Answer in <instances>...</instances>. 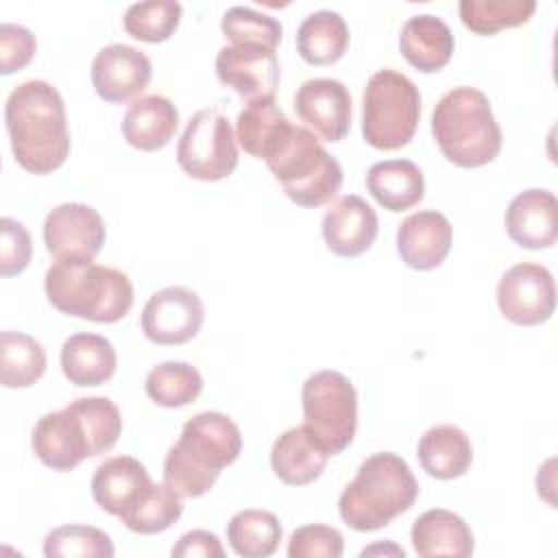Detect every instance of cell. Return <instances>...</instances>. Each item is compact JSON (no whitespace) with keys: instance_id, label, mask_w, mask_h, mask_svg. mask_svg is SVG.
Instances as JSON below:
<instances>
[{"instance_id":"28","label":"cell","mask_w":558,"mask_h":558,"mask_svg":"<svg viewBox=\"0 0 558 558\" xmlns=\"http://www.w3.org/2000/svg\"><path fill=\"white\" fill-rule=\"evenodd\" d=\"M349 46V26L338 11L320 9L296 28V50L312 65L336 63Z\"/></svg>"},{"instance_id":"20","label":"cell","mask_w":558,"mask_h":558,"mask_svg":"<svg viewBox=\"0 0 558 558\" xmlns=\"http://www.w3.org/2000/svg\"><path fill=\"white\" fill-rule=\"evenodd\" d=\"M153 486L146 466L133 456H113L98 464L92 477V497L109 514L122 517Z\"/></svg>"},{"instance_id":"23","label":"cell","mask_w":558,"mask_h":558,"mask_svg":"<svg viewBox=\"0 0 558 558\" xmlns=\"http://www.w3.org/2000/svg\"><path fill=\"white\" fill-rule=\"evenodd\" d=\"M453 33L438 15L421 13L405 20L399 48L410 65L421 72H438L453 54Z\"/></svg>"},{"instance_id":"15","label":"cell","mask_w":558,"mask_h":558,"mask_svg":"<svg viewBox=\"0 0 558 558\" xmlns=\"http://www.w3.org/2000/svg\"><path fill=\"white\" fill-rule=\"evenodd\" d=\"M35 456L52 471H72L92 458L89 438L78 412L72 405L44 414L31 438Z\"/></svg>"},{"instance_id":"24","label":"cell","mask_w":558,"mask_h":558,"mask_svg":"<svg viewBox=\"0 0 558 558\" xmlns=\"http://www.w3.org/2000/svg\"><path fill=\"white\" fill-rule=\"evenodd\" d=\"M179 129V111L166 96L150 94L133 100L122 118L124 140L140 150L163 148Z\"/></svg>"},{"instance_id":"16","label":"cell","mask_w":558,"mask_h":558,"mask_svg":"<svg viewBox=\"0 0 558 558\" xmlns=\"http://www.w3.org/2000/svg\"><path fill=\"white\" fill-rule=\"evenodd\" d=\"M299 118L325 142H340L351 129V94L338 78H310L294 96Z\"/></svg>"},{"instance_id":"36","label":"cell","mask_w":558,"mask_h":558,"mask_svg":"<svg viewBox=\"0 0 558 558\" xmlns=\"http://www.w3.org/2000/svg\"><path fill=\"white\" fill-rule=\"evenodd\" d=\"M220 28L231 46H264L275 50L281 41V22L251 7H231L225 11Z\"/></svg>"},{"instance_id":"33","label":"cell","mask_w":558,"mask_h":558,"mask_svg":"<svg viewBox=\"0 0 558 558\" xmlns=\"http://www.w3.org/2000/svg\"><path fill=\"white\" fill-rule=\"evenodd\" d=\"M460 20L477 35H495L501 28L525 24L536 11L534 0H460Z\"/></svg>"},{"instance_id":"7","label":"cell","mask_w":558,"mask_h":558,"mask_svg":"<svg viewBox=\"0 0 558 558\" xmlns=\"http://www.w3.org/2000/svg\"><path fill=\"white\" fill-rule=\"evenodd\" d=\"M418 118L421 94L405 74L384 68L368 78L362 102L366 144L379 150H397L414 137Z\"/></svg>"},{"instance_id":"35","label":"cell","mask_w":558,"mask_h":558,"mask_svg":"<svg viewBox=\"0 0 558 558\" xmlns=\"http://www.w3.org/2000/svg\"><path fill=\"white\" fill-rule=\"evenodd\" d=\"M181 13L183 7L177 0L133 2L124 11V28L140 41H166L177 31Z\"/></svg>"},{"instance_id":"37","label":"cell","mask_w":558,"mask_h":558,"mask_svg":"<svg viewBox=\"0 0 558 558\" xmlns=\"http://www.w3.org/2000/svg\"><path fill=\"white\" fill-rule=\"evenodd\" d=\"M87 432L92 458L109 451L122 434V416L118 405L107 397H81L70 403Z\"/></svg>"},{"instance_id":"41","label":"cell","mask_w":558,"mask_h":558,"mask_svg":"<svg viewBox=\"0 0 558 558\" xmlns=\"http://www.w3.org/2000/svg\"><path fill=\"white\" fill-rule=\"evenodd\" d=\"M35 50H37L35 35L26 26L2 22L0 26V72L2 74H11L28 65L31 59L35 57Z\"/></svg>"},{"instance_id":"27","label":"cell","mask_w":558,"mask_h":558,"mask_svg":"<svg viewBox=\"0 0 558 558\" xmlns=\"http://www.w3.org/2000/svg\"><path fill=\"white\" fill-rule=\"evenodd\" d=\"M366 190L384 209L403 211L423 198L425 179L414 161L386 159L368 168Z\"/></svg>"},{"instance_id":"25","label":"cell","mask_w":558,"mask_h":558,"mask_svg":"<svg viewBox=\"0 0 558 558\" xmlns=\"http://www.w3.org/2000/svg\"><path fill=\"white\" fill-rule=\"evenodd\" d=\"M116 349L100 333H74L61 347V371L74 386H100L116 373Z\"/></svg>"},{"instance_id":"29","label":"cell","mask_w":558,"mask_h":558,"mask_svg":"<svg viewBox=\"0 0 558 558\" xmlns=\"http://www.w3.org/2000/svg\"><path fill=\"white\" fill-rule=\"evenodd\" d=\"M281 523L268 510L246 508L235 512L227 523V541L238 556L268 558L281 541Z\"/></svg>"},{"instance_id":"34","label":"cell","mask_w":558,"mask_h":558,"mask_svg":"<svg viewBox=\"0 0 558 558\" xmlns=\"http://www.w3.org/2000/svg\"><path fill=\"white\" fill-rule=\"evenodd\" d=\"M44 554L48 558H111L116 547L102 530L94 525H59L44 538Z\"/></svg>"},{"instance_id":"3","label":"cell","mask_w":558,"mask_h":558,"mask_svg":"<svg viewBox=\"0 0 558 558\" xmlns=\"http://www.w3.org/2000/svg\"><path fill=\"white\" fill-rule=\"evenodd\" d=\"M290 201L301 207L329 203L342 185V168L318 137L288 118L266 142L262 157Z\"/></svg>"},{"instance_id":"5","label":"cell","mask_w":558,"mask_h":558,"mask_svg":"<svg viewBox=\"0 0 558 558\" xmlns=\"http://www.w3.org/2000/svg\"><path fill=\"white\" fill-rule=\"evenodd\" d=\"M418 497V482L408 462L390 451L368 456L338 499L340 519L355 532L386 527L408 512Z\"/></svg>"},{"instance_id":"8","label":"cell","mask_w":558,"mask_h":558,"mask_svg":"<svg viewBox=\"0 0 558 558\" xmlns=\"http://www.w3.org/2000/svg\"><path fill=\"white\" fill-rule=\"evenodd\" d=\"M303 425L336 456L344 451L357 429V392L338 371L310 375L301 390Z\"/></svg>"},{"instance_id":"30","label":"cell","mask_w":558,"mask_h":558,"mask_svg":"<svg viewBox=\"0 0 558 558\" xmlns=\"http://www.w3.org/2000/svg\"><path fill=\"white\" fill-rule=\"evenodd\" d=\"M46 373V351L22 331L0 333V381L4 388H28Z\"/></svg>"},{"instance_id":"4","label":"cell","mask_w":558,"mask_h":558,"mask_svg":"<svg viewBox=\"0 0 558 558\" xmlns=\"http://www.w3.org/2000/svg\"><path fill=\"white\" fill-rule=\"evenodd\" d=\"M44 290L61 314L94 323H118L133 305L131 279L118 268L85 257L52 262Z\"/></svg>"},{"instance_id":"21","label":"cell","mask_w":558,"mask_h":558,"mask_svg":"<svg viewBox=\"0 0 558 558\" xmlns=\"http://www.w3.org/2000/svg\"><path fill=\"white\" fill-rule=\"evenodd\" d=\"M331 453L305 427L286 429L270 449V466L275 475L290 486H305L320 477Z\"/></svg>"},{"instance_id":"11","label":"cell","mask_w":558,"mask_h":558,"mask_svg":"<svg viewBox=\"0 0 558 558\" xmlns=\"http://www.w3.org/2000/svg\"><path fill=\"white\" fill-rule=\"evenodd\" d=\"M205 320L201 296L185 286H168L150 294L142 310L144 336L163 347H174L192 340Z\"/></svg>"},{"instance_id":"39","label":"cell","mask_w":558,"mask_h":558,"mask_svg":"<svg viewBox=\"0 0 558 558\" xmlns=\"http://www.w3.org/2000/svg\"><path fill=\"white\" fill-rule=\"evenodd\" d=\"M344 551L342 534L331 525L310 523L292 532L288 541L290 558H340Z\"/></svg>"},{"instance_id":"40","label":"cell","mask_w":558,"mask_h":558,"mask_svg":"<svg viewBox=\"0 0 558 558\" xmlns=\"http://www.w3.org/2000/svg\"><path fill=\"white\" fill-rule=\"evenodd\" d=\"M2 227V244H0V275L2 277H13L20 275L33 253V242L26 231V227L9 216L0 220Z\"/></svg>"},{"instance_id":"2","label":"cell","mask_w":558,"mask_h":558,"mask_svg":"<svg viewBox=\"0 0 558 558\" xmlns=\"http://www.w3.org/2000/svg\"><path fill=\"white\" fill-rule=\"evenodd\" d=\"M242 451L240 427L222 412L192 416L163 460V482L181 497L205 495Z\"/></svg>"},{"instance_id":"1","label":"cell","mask_w":558,"mask_h":558,"mask_svg":"<svg viewBox=\"0 0 558 558\" xmlns=\"http://www.w3.org/2000/svg\"><path fill=\"white\" fill-rule=\"evenodd\" d=\"M4 122L15 161L33 172L48 174L70 155L65 105L48 81H24L4 105Z\"/></svg>"},{"instance_id":"26","label":"cell","mask_w":558,"mask_h":558,"mask_svg":"<svg viewBox=\"0 0 558 558\" xmlns=\"http://www.w3.org/2000/svg\"><path fill=\"white\" fill-rule=\"evenodd\" d=\"M423 471L436 480H456L473 462V445L458 425L429 427L416 447Z\"/></svg>"},{"instance_id":"9","label":"cell","mask_w":558,"mask_h":558,"mask_svg":"<svg viewBox=\"0 0 558 558\" xmlns=\"http://www.w3.org/2000/svg\"><path fill=\"white\" fill-rule=\"evenodd\" d=\"M179 168L198 181L227 179L238 166V144L229 118L218 107L198 109L177 144Z\"/></svg>"},{"instance_id":"32","label":"cell","mask_w":558,"mask_h":558,"mask_svg":"<svg viewBox=\"0 0 558 558\" xmlns=\"http://www.w3.org/2000/svg\"><path fill=\"white\" fill-rule=\"evenodd\" d=\"M183 512V497L174 493L166 482L155 484L142 495V499L129 508L120 521L137 534H159L179 521Z\"/></svg>"},{"instance_id":"14","label":"cell","mask_w":558,"mask_h":558,"mask_svg":"<svg viewBox=\"0 0 558 558\" xmlns=\"http://www.w3.org/2000/svg\"><path fill=\"white\" fill-rule=\"evenodd\" d=\"M150 76V59L126 44H109L92 61V83L105 102H126L140 96Z\"/></svg>"},{"instance_id":"12","label":"cell","mask_w":558,"mask_h":558,"mask_svg":"<svg viewBox=\"0 0 558 558\" xmlns=\"http://www.w3.org/2000/svg\"><path fill=\"white\" fill-rule=\"evenodd\" d=\"M107 238L100 214L85 203L57 205L44 220V244L57 259H94Z\"/></svg>"},{"instance_id":"6","label":"cell","mask_w":558,"mask_h":558,"mask_svg":"<svg viewBox=\"0 0 558 558\" xmlns=\"http://www.w3.org/2000/svg\"><path fill=\"white\" fill-rule=\"evenodd\" d=\"M432 133L440 153L460 168L490 163L501 148V129L488 96L469 85L449 89L436 102Z\"/></svg>"},{"instance_id":"10","label":"cell","mask_w":558,"mask_h":558,"mask_svg":"<svg viewBox=\"0 0 558 558\" xmlns=\"http://www.w3.org/2000/svg\"><path fill=\"white\" fill-rule=\"evenodd\" d=\"M499 312L514 325H541L556 310V286L543 264L521 262L508 268L497 283Z\"/></svg>"},{"instance_id":"31","label":"cell","mask_w":558,"mask_h":558,"mask_svg":"<svg viewBox=\"0 0 558 558\" xmlns=\"http://www.w3.org/2000/svg\"><path fill=\"white\" fill-rule=\"evenodd\" d=\"M203 390V377L187 362H161L146 375V395L161 408H183Z\"/></svg>"},{"instance_id":"13","label":"cell","mask_w":558,"mask_h":558,"mask_svg":"<svg viewBox=\"0 0 558 558\" xmlns=\"http://www.w3.org/2000/svg\"><path fill=\"white\" fill-rule=\"evenodd\" d=\"M216 76L248 102L270 98L279 85V59L264 46H225L216 54Z\"/></svg>"},{"instance_id":"38","label":"cell","mask_w":558,"mask_h":558,"mask_svg":"<svg viewBox=\"0 0 558 558\" xmlns=\"http://www.w3.org/2000/svg\"><path fill=\"white\" fill-rule=\"evenodd\" d=\"M283 120L286 116L279 109L275 96L251 100L238 116L235 140L244 153L259 159L266 142Z\"/></svg>"},{"instance_id":"17","label":"cell","mask_w":558,"mask_h":558,"mask_svg":"<svg viewBox=\"0 0 558 558\" xmlns=\"http://www.w3.org/2000/svg\"><path fill=\"white\" fill-rule=\"evenodd\" d=\"M377 214L357 194L340 196L323 216V238L331 253L357 257L371 248L377 238Z\"/></svg>"},{"instance_id":"19","label":"cell","mask_w":558,"mask_h":558,"mask_svg":"<svg viewBox=\"0 0 558 558\" xmlns=\"http://www.w3.org/2000/svg\"><path fill=\"white\" fill-rule=\"evenodd\" d=\"M451 222L436 209L410 214L397 229V251L414 270L438 268L451 248Z\"/></svg>"},{"instance_id":"42","label":"cell","mask_w":558,"mask_h":558,"mask_svg":"<svg viewBox=\"0 0 558 558\" xmlns=\"http://www.w3.org/2000/svg\"><path fill=\"white\" fill-rule=\"evenodd\" d=\"M170 554L172 558H225L218 536L207 530L185 532Z\"/></svg>"},{"instance_id":"18","label":"cell","mask_w":558,"mask_h":558,"mask_svg":"<svg viewBox=\"0 0 558 558\" xmlns=\"http://www.w3.org/2000/svg\"><path fill=\"white\" fill-rule=\"evenodd\" d=\"M506 231L521 248H549L558 238V203L549 190L519 192L504 216Z\"/></svg>"},{"instance_id":"22","label":"cell","mask_w":558,"mask_h":558,"mask_svg":"<svg viewBox=\"0 0 558 558\" xmlns=\"http://www.w3.org/2000/svg\"><path fill=\"white\" fill-rule=\"evenodd\" d=\"M412 547L421 558H436V556H458L466 558L475 549L473 532L466 521L445 508L425 510L412 523Z\"/></svg>"}]
</instances>
